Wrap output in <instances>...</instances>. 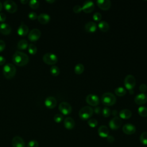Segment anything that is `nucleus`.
Returning <instances> with one entry per match:
<instances>
[{"instance_id": "f257e3e1", "label": "nucleus", "mask_w": 147, "mask_h": 147, "mask_svg": "<svg viewBox=\"0 0 147 147\" xmlns=\"http://www.w3.org/2000/svg\"><path fill=\"white\" fill-rule=\"evenodd\" d=\"M12 60L16 65L24 66L28 64L29 61V56L24 52L16 51L13 55Z\"/></svg>"}, {"instance_id": "f03ea898", "label": "nucleus", "mask_w": 147, "mask_h": 147, "mask_svg": "<svg viewBox=\"0 0 147 147\" xmlns=\"http://www.w3.org/2000/svg\"><path fill=\"white\" fill-rule=\"evenodd\" d=\"M16 73V68L14 64L7 63L3 67V74L7 79H11L14 76Z\"/></svg>"}, {"instance_id": "7ed1b4c3", "label": "nucleus", "mask_w": 147, "mask_h": 147, "mask_svg": "<svg viewBox=\"0 0 147 147\" xmlns=\"http://www.w3.org/2000/svg\"><path fill=\"white\" fill-rule=\"evenodd\" d=\"M102 102L105 106H112L116 102V97L113 93L107 92L102 95Z\"/></svg>"}, {"instance_id": "20e7f679", "label": "nucleus", "mask_w": 147, "mask_h": 147, "mask_svg": "<svg viewBox=\"0 0 147 147\" xmlns=\"http://www.w3.org/2000/svg\"><path fill=\"white\" fill-rule=\"evenodd\" d=\"M93 113H94L93 109L89 106H86L83 107L79 110V116L82 119L86 120V119H89L92 115Z\"/></svg>"}, {"instance_id": "39448f33", "label": "nucleus", "mask_w": 147, "mask_h": 147, "mask_svg": "<svg viewBox=\"0 0 147 147\" xmlns=\"http://www.w3.org/2000/svg\"><path fill=\"white\" fill-rule=\"evenodd\" d=\"M42 60L46 64L53 65L57 62L58 58L57 56L53 53H46L43 55Z\"/></svg>"}, {"instance_id": "423d86ee", "label": "nucleus", "mask_w": 147, "mask_h": 147, "mask_svg": "<svg viewBox=\"0 0 147 147\" xmlns=\"http://www.w3.org/2000/svg\"><path fill=\"white\" fill-rule=\"evenodd\" d=\"M136 79L134 76L132 75H127L124 80V84L126 89L129 91L131 90L134 88L136 86Z\"/></svg>"}, {"instance_id": "0eeeda50", "label": "nucleus", "mask_w": 147, "mask_h": 147, "mask_svg": "<svg viewBox=\"0 0 147 147\" xmlns=\"http://www.w3.org/2000/svg\"><path fill=\"white\" fill-rule=\"evenodd\" d=\"M5 9L9 13H13L17 11V5L15 2L11 0H6L3 3Z\"/></svg>"}, {"instance_id": "6e6552de", "label": "nucleus", "mask_w": 147, "mask_h": 147, "mask_svg": "<svg viewBox=\"0 0 147 147\" xmlns=\"http://www.w3.org/2000/svg\"><path fill=\"white\" fill-rule=\"evenodd\" d=\"M59 110L63 114L68 115L72 111V107L68 102H62L59 105Z\"/></svg>"}, {"instance_id": "1a4fd4ad", "label": "nucleus", "mask_w": 147, "mask_h": 147, "mask_svg": "<svg viewBox=\"0 0 147 147\" xmlns=\"http://www.w3.org/2000/svg\"><path fill=\"white\" fill-rule=\"evenodd\" d=\"M41 31L37 28L33 29L28 34V38L31 41H37L41 36Z\"/></svg>"}, {"instance_id": "9d476101", "label": "nucleus", "mask_w": 147, "mask_h": 147, "mask_svg": "<svg viewBox=\"0 0 147 147\" xmlns=\"http://www.w3.org/2000/svg\"><path fill=\"white\" fill-rule=\"evenodd\" d=\"M86 102L92 106H96L99 103V99L97 95L94 94H89L86 96Z\"/></svg>"}, {"instance_id": "9b49d317", "label": "nucleus", "mask_w": 147, "mask_h": 147, "mask_svg": "<svg viewBox=\"0 0 147 147\" xmlns=\"http://www.w3.org/2000/svg\"><path fill=\"white\" fill-rule=\"evenodd\" d=\"M122 125V121L118 117H114L109 122V126L113 130L119 129Z\"/></svg>"}, {"instance_id": "f8f14e48", "label": "nucleus", "mask_w": 147, "mask_h": 147, "mask_svg": "<svg viewBox=\"0 0 147 147\" xmlns=\"http://www.w3.org/2000/svg\"><path fill=\"white\" fill-rule=\"evenodd\" d=\"M95 8L94 3L92 1H87L83 3V6L82 7V10L86 13H89L92 12Z\"/></svg>"}, {"instance_id": "ddd939ff", "label": "nucleus", "mask_w": 147, "mask_h": 147, "mask_svg": "<svg viewBox=\"0 0 147 147\" xmlns=\"http://www.w3.org/2000/svg\"><path fill=\"white\" fill-rule=\"evenodd\" d=\"M96 3L98 6L103 10H109L111 7V1L110 0H98Z\"/></svg>"}, {"instance_id": "4468645a", "label": "nucleus", "mask_w": 147, "mask_h": 147, "mask_svg": "<svg viewBox=\"0 0 147 147\" xmlns=\"http://www.w3.org/2000/svg\"><path fill=\"white\" fill-rule=\"evenodd\" d=\"M13 147H25V144L24 140L20 136H15L11 141Z\"/></svg>"}, {"instance_id": "2eb2a0df", "label": "nucleus", "mask_w": 147, "mask_h": 147, "mask_svg": "<svg viewBox=\"0 0 147 147\" xmlns=\"http://www.w3.org/2000/svg\"><path fill=\"white\" fill-rule=\"evenodd\" d=\"M122 130L126 134L130 135L133 134L136 132V129L134 125L131 123H126L122 127Z\"/></svg>"}, {"instance_id": "dca6fc26", "label": "nucleus", "mask_w": 147, "mask_h": 147, "mask_svg": "<svg viewBox=\"0 0 147 147\" xmlns=\"http://www.w3.org/2000/svg\"><path fill=\"white\" fill-rule=\"evenodd\" d=\"M45 105L49 109L54 108L57 105V100L55 98L52 96H48L45 100Z\"/></svg>"}, {"instance_id": "f3484780", "label": "nucleus", "mask_w": 147, "mask_h": 147, "mask_svg": "<svg viewBox=\"0 0 147 147\" xmlns=\"http://www.w3.org/2000/svg\"><path fill=\"white\" fill-rule=\"evenodd\" d=\"M134 102L139 105H144L147 102V95L144 93L139 94L135 97Z\"/></svg>"}, {"instance_id": "a211bd4d", "label": "nucleus", "mask_w": 147, "mask_h": 147, "mask_svg": "<svg viewBox=\"0 0 147 147\" xmlns=\"http://www.w3.org/2000/svg\"><path fill=\"white\" fill-rule=\"evenodd\" d=\"M11 30V26L7 23L2 22L0 24V32L3 34H9Z\"/></svg>"}, {"instance_id": "6ab92c4d", "label": "nucleus", "mask_w": 147, "mask_h": 147, "mask_svg": "<svg viewBox=\"0 0 147 147\" xmlns=\"http://www.w3.org/2000/svg\"><path fill=\"white\" fill-rule=\"evenodd\" d=\"M97 28V26L95 22L92 21L88 22L84 26V29L86 32L89 33H93L96 31Z\"/></svg>"}, {"instance_id": "aec40b11", "label": "nucleus", "mask_w": 147, "mask_h": 147, "mask_svg": "<svg viewBox=\"0 0 147 147\" xmlns=\"http://www.w3.org/2000/svg\"><path fill=\"white\" fill-rule=\"evenodd\" d=\"M50 19H51L50 16L47 13H40L37 17L38 21L42 24H47L49 21Z\"/></svg>"}, {"instance_id": "412c9836", "label": "nucleus", "mask_w": 147, "mask_h": 147, "mask_svg": "<svg viewBox=\"0 0 147 147\" xmlns=\"http://www.w3.org/2000/svg\"><path fill=\"white\" fill-rule=\"evenodd\" d=\"M75 125V121L70 117H68L65 118L64 121V125L67 129H72L74 127Z\"/></svg>"}, {"instance_id": "4be33fe9", "label": "nucleus", "mask_w": 147, "mask_h": 147, "mask_svg": "<svg viewBox=\"0 0 147 147\" xmlns=\"http://www.w3.org/2000/svg\"><path fill=\"white\" fill-rule=\"evenodd\" d=\"M29 32V28L27 25L22 23L17 29V33L21 36H25Z\"/></svg>"}, {"instance_id": "5701e85b", "label": "nucleus", "mask_w": 147, "mask_h": 147, "mask_svg": "<svg viewBox=\"0 0 147 147\" xmlns=\"http://www.w3.org/2000/svg\"><path fill=\"white\" fill-rule=\"evenodd\" d=\"M98 133L100 137L105 138L109 136V130L108 127L106 126L102 125L98 128Z\"/></svg>"}, {"instance_id": "b1692460", "label": "nucleus", "mask_w": 147, "mask_h": 147, "mask_svg": "<svg viewBox=\"0 0 147 147\" xmlns=\"http://www.w3.org/2000/svg\"><path fill=\"white\" fill-rule=\"evenodd\" d=\"M131 111L129 110V109H122L119 111V115L121 118L124 119H127L130 118L131 117Z\"/></svg>"}, {"instance_id": "393cba45", "label": "nucleus", "mask_w": 147, "mask_h": 147, "mask_svg": "<svg viewBox=\"0 0 147 147\" xmlns=\"http://www.w3.org/2000/svg\"><path fill=\"white\" fill-rule=\"evenodd\" d=\"M98 28L102 32H106L107 31L109 30L110 26H109V24L106 21H102L99 22Z\"/></svg>"}, {"instance_id": "a878e982", "label": "nucleus", "mask_w": 147, "mask_h": 147, "mask_svg": "<svg viewBox=\"0 0 147 147\" xmlns=\"http://www.w3.org/2000/svg\"><path fill=\"white\" fill-rule=\"evenodd\" d=\"M28 47V41L25 39H22L20 40L17 44V48L19 49H25Z\"/></svg>"}, {"instance_id": "bb28decb", "label": "nucleus", "mask_w": 147, "mask_h": 147, "mask_svg": "<svg viewBox=\"0 0 147 147\" xmlns=\"http://www.w3.org/2000/svg\"><path fill=\"white\" fill-rule=\"evenodd\" d=\"M84 70V65L81 63L77 64L74 68V72L77 75L82 74Z\"/></svg>"}, {"instance_id": "cd10ccee", "label": "nucleus", "mask_w": 147, "mask_h": 147, "mask_svg": "<svg viewBox=\"0 0 147 147\" xmlns=\"http://www.w3.org/2000/svg\"><path fill=\"white\" fill-rule=\"evenodd\" d=\"M115 94L118 96H123L126 94V90L122 87H118L115 89Z\"/></svg>"}, {"instance_id": "c85d7f7f", "label": "nucleus", "mask_w": 147, "mask_h": 147, "mask_svg": "<svg viewBox=\"0 0 147 147\" xmlns=\"http://www.w3.org/2000/svg\"><path fill=\"white\" fill-rule=\"evenodd\" d=\"M138 113L141 117H145L147 116V108L144 106H140L138 109Z\"/></svg>"}, {"instance_id": "c756f323", "label": "nucleus", "mask_w": 147, "mask_h": 147, "mask_svg": "<svg viewBox=\"0 0 147 147\" xmlns=\"http://www.w3.org/2000/svg\"><path fill=\"white\" fill-rule=\"evenodd\" d=\"M28 52L31 55H34L36 54V53L37 51V48L36 47V46L33 44H30L28 45Z\"/></svg>"}, {"instance_id": "7c9ffc66", "label": "nucleus", "mask_w": 147, "mask_h": 147, "mask_svg": "<svg viewBox=\"0 0 147 147\" xmlns=\"http://www.w3.org/2000/svg\"><path fill=\"white\" fill-rule=\"evenodd\" d=\"M51 74L53 76H57L60 74V69L56 65H52L50 68Z\"/></svg>"}, {"instance_id": "2f4dec72", "label": "nucleus", "mask_w": 147, "mask_h": 147, "mask_svg": "<svg viewBox=\"0 0 147 147\" xmlns=\"http://www.w3.org/2000/svg\"><path fill=\"white\" fill-rule=\"evenodd\" d=\"M140 141L142 144L147 145V132L144 131L142 133L140 137Z\"/></svg>"}, {"instance_id": "473e14b6", "label": "nucleus", "mask_w": 147, "mask_h": 147, "mask_svg": "<svg viewBox=\"0 0 147 147\" xmlns=\"http://www.w3.org/2000/svg\"><path fill=\"white\" fill-rule=\"evenodd\" d=\"M28 2L30 7L33 9H37L40 5L39 1L37 0H30Z\"/></svg>"}, {"instance_id": "72a5a7b5", "label": "nucleus", "mask_w": 147, "mask_h": 147, "mask_svg": "<svg viewBox=\"0 0 147 147\" xmlns=\"http://www.w3.org/2000/svg\"><path fill=\"white\" fill-rule=\"evenodd\" d=\"M111 114V110L107 107H105L102 110V115L105 117H109Z\"/></svg>"}, {"instance_id": "f704fd0d", "label": "nucleus", "mask_w": 147, "mask_h": 147, "mask_svg": "<svg viewBox=\"0 0 147 147\" xmlns=\"http://www.w3.org/2000/svg\"><path fill=\"white\" fill-rule=\"evenodd\" d=\"M87 123H88V125L91 127H95L98 125V121L96 119H94V118L90 119L88 121Z\"/></svg>"}, {"instance_id": "c9c22d12", "label": "nucleus", "mask_w": 147, "mask_h": 147, "mask_svg": "<svg viewBox=\"0 0 147 147\" xmlns=\"http://www.w3.org/2000/svg\"><path fill=\"white\" fill-rule=\"evenodd\" d=\"M63 119V116L61 114H56L53 117L54 121L57 123H60L62 121Z\"/></svg>"}, {"instance_id": "e433bc0d", "label": "nucleus", "mask_w": 147, "mask_h": 147, "mask_svg": "<svg viewBox=\"0 0 147 147\" xmlns=\"http://www.w3.org/2000/svg\"><path fill=\"white\" fill-rule=\"evenodd\" d=\"M38 142L35 140H30L27 145V147H38Z\"/></svg>"}, {"instance_id": "4c0bfd02", "label": "nucleus", "mask_w": 147, "mask_h": 147, "mask_svg": "<svg viewBox=\"0 0 147 147\" xmlns=\"http://www.w3.org/2000/svg\"><path fill=\"white\" fill-rule=\"evenodd\" d=\"M92 18L94 19V20H95V21H99L101 20L102 18V15L99 12H96L95 13L93 16H92Z\"/></svg>"}, {"instance_id": "58836bf2", "label": "nucleus", "mask_w": 147, "mask_h": 147, "mask_svg": "<svg viewBox=\"0 0 147 147\" xmlns=\"http://www.w3.org/2000/svg\"><path fill=\"white\" fill-rule=\"evenodd\" d=\"M28 17L29 19L32 20H34L36 19L37 18L38 16L37 14V13L34 11H31L28 14Z\"/></svg>"}, {"instance_id": "ea45409f", "label": "nucleus", "mask_w": 147, "mask_h": 147, "mask_svg": "<svg viewBox=\"0 0 147 147\" xmlns=\"http://www.w3.org/2000/svg\"><path fill=\"white\" fill-rule=\"evenodd\" d=\"M82 10V7L80 5H76L74 6V7H73V11L75 13H79Z\"/></svg>"}, {"instance_id": "a19ab883", "label": "nucleus", "mask_w": 147, "mask_h": 147, "mask_svg": "<svg viewBox=\"0 0 147 147\" xmlns=\"http://www.w3.org/2000/svg\"><path fill=\"white\" fill-rule=\"evenodd\" d=\"M139 90L140 91L142 92V93H144L147 90V86L145 84H141L140 86V87H139Z\"/></svg>"}, {"instance_id": "79ce46f5", "label": "nucleus", "mask_w": 147, "mask_h": 147, "mask_svg": "<svg viewBox=\"0 0 147 147\" xmlns=\"http://www.w3.org/2000/svg\"><path fill=\"white\" fill-rule=\"evenodd\" d=\"M5 42L3 40H0V52H2V51H3V49L5 48Z\"/></svg>"}, {"instance_id": "37998d69", "label": "nucleus", "mask_w": 147, "mask_h": 147, "mask_svg": "<svg viewBox=\"0 0 147 147\" xmlns=\"http://www.w3.org/2000/svg\"><path fill=\"white\" fill-rule=\"evenodd\" d=\"M6 20V15L3 13H0V21L3 22Z\"/></svg>"}, {"instance_id": "c03bdc74", "label": "nucleus", "mask_w": 147, "mask_h": 147, "mask_svg": "<svg viewBox=\"0 0 147 147\" xmlns=\"http://www.w3.org/2000/svg\"><path fill=\"white\" fill-rule=\"evenodd\" d=\"M107 141L110 142V143H111V142L114 141V138L112 136H108L107 137Z\"/></svg>"}, {"instance_id": "a18cd8bd", "label": "nucleus", "mask_w": 147, "mask_h": 147, "mask_svg": "<svg viewBox=\"0 0 147 147\" xmlns=\"http://www.w3.org/2000/svg\"><path fill=\"white\" fill-rule=\"evenodd\" d=\"M5 58L3 56L0 55V65L3 64L5 63Z\"/></svg>"}, {"instance_id": "49530a36", "label": "nucleus", "mask_w": 147, "mask_h": 147, "mask_svg": "<svg viewBox=\"0 0 147 147\" xmlns=\"http://www.w3.org/2000/svg\"><path fill=\"white\" fill-rule=\"evenodd\" d=\"M94 111H95V113H96V114H99V113H100V111H101L100 108L99 107H97V106H96V107L95 108V109H94Z\"/></svg>"}, {"instance_id": "de8ad7c7", "label": "nucleus", "mask_w": 147, "mask_h": 147, "mask_svg": "<svg viewBox=\"0 0 147 147\" xmlns=\"http://www.w3.org/2000/svg\"><path fill=\"white\" fill-rule=\"evenodd\" d=\"M118 114V111L116 110H113V111H112V115L116 117V115H117Z\"/></svg>"}, {"instance_id": "09e8293b", "label": "nucleus", "mask_w": 147, "mask_h": 147, "mask_svg": "<svg viewBox=\"0 0 147 147\" xmlns=\"http://www.w3.org/2000/svg\"><path fill=\"white\" fill-rule=\"evenodd\" d=\"M20 1H21V2L22 3H23V4H26V3L28 2V0H21Z\"/></svg>"}, {"instance_id": "8fccbe9b", "label": "nucleus", "mask_w": 147, "mask_h": 147, "mask_svg": "<svg viewBox=\"0 0 147 147\" xmlns=\"http://www.w3.org/2000/svg\"><path fill=\"white\" fill-rule=\"evenodd\" d=\"M45 1L48 3H53V2H55V0H46Z\"/></svg>"}, {"instance_id": "3c124183", "label": "nucleus", "mask_w": 147, "mask_h": 147, "mask_svg": "<svg viewBox=\"0 0 147 147\" xmlns=\"http://www.w3.org/2000/svg\"><path fill=\"white\" fill-rule=\"evenodd\" d=\"M2 3L0 2V11L2 10Z\"/></svg>"}]
</instances>
